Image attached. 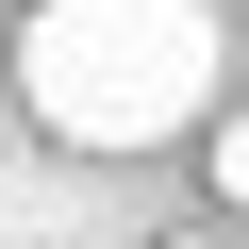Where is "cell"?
<instances>
[{"instance_id":"obj_1","label":"cell","mask_w":249,"mask_h":249,"mask_svg":"<svg viewBox=\"0 0 249 249\" xmlns=\"http://www.w3.org/2000/svg\"><path fill=\"white\" fill-rule=\"evenodd\" d=\"M17 100L67 150H166L216 100V0H34Z\"/></svg>"},{"instance_id":"obj_2","label":"cell","mask_w":249,"mask_h":249,"mask_svg":"<svg viewBox=\"0 0 249 249\" xmlns=\"http://www.w3.org/2000/svg\"><path fill=\"white\" fill-rule=\"evenodd\" d=\"M216 199L249 216V116H216Z\"/></svg>"},{"instance_id":"obj_3","label":"cell","mask_w":249,"mask_h":249,"mask_svg":"<svg viewBox=\"0 0 249 249\" xmlns=\"http://www.w3.org/2000/svg\"><path fill=\"white\" fill-rule=\"evenodd\" d=\"M166 249H232V232H166Z\"/></svg>"}]
</instances>
